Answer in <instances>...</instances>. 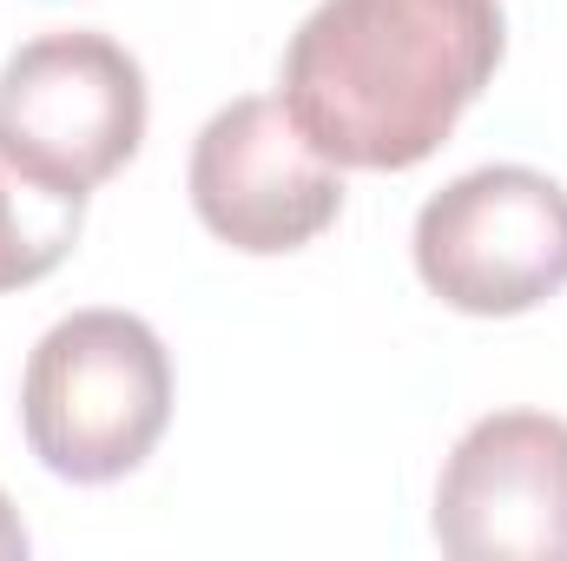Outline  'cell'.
I'll return each instance as SVG.
<instances>
[{"instance_id": "cell-1", "label": "cell", "mask_w": 567, "mask_h": 561, "mask_svg": "<svg viewBox=\"0 0 567 561\" xmlns=\"http://www.w3.org/2000/svg\"><path fill=\"white\" fill-rule=\"evenodd\" d=\"M502 0H317L284 47L278 100L350 172H410L488 93Z\"/></svg>"}, {"instance_id": "cell-2", "label": "cell", "mask_w": 567, "mask_h": 561, "mask_svg": "<svg viewBox=\"0 0 567 561\" xmlns=\"http://www.w3.org/2000/svg\"><path fill=\"white\" fill-rule=\"evenodd\" d=\"M172 422V357L133 310L60 317L20 377V429L60 482H120Z\"/></svg>"}, {"instance_id": "cell-3", "label": "cell", "mask_w": 567, "mask_h": 561, "mask_svg": "<svg viewBox=\"0 0 567 561\" xmlns=\"http://www.w3.org/2000/svg\"><path fill=\"white\" fill-rule=\"evenodd\" d=\"M416 278L462 317H522L567 290V192L535 165H475L416 212Z\"/></svg>"}, {"instance_id": "cell-4", "label": "cell", "mask_w": 567, "mask_h": 561, "mask_svg": "<svg viewBox=\"0 0 567 561\" xmlns=\"http://www.w3.org/2000/svg\"><path fill=\"white\" fill-rule=\"evenodd\" d=\"M145 140V73L140 60L93 33H40L0 67V152L60 185L93 192L106 185Z\"/></svg>"}, {"instance_id": "cell-5", "label": "cell", "mask_w": 567, "mask_h": 561, "mask_svg": "<svg viewBox=\"0 0 567 561\" xmlns=\"http://www.w3.org/2000/svg\"><path fill=\"white\" fill-rule=\"evenodd\" d=\"M185 185L198 225L245 258L303 252L343 212V165L303 140L278 93H245L218 106L192 140Z\"/></svg>"}, {"instance_id": "cell-6", "label": "cell", "mask_w": 567, "mask_h": 561, "mask_svg": "<svg viewBox=\"0 0 567 561\" xmlns=\"http://www.w3.org/2000/svg\"><path fill=\"white\" fill-rule=\"evenodd\" d=\"M435 542L455 561H567V422L482 417L442 462Z\"/></svg>"}, {"instance_id": "cell-7", "label": "cell", "mask_w": 567, "mask_h": 561, "mask_svg": "<svg viewBox=\"0 0 567 561\" xmlns=\"http://www.w3.org/2000/svg\"><path fill=\"white\" fill-rule=\"evenodd\" d=\"M80 225H86L80 192H60L0 152V290H27L47 272H60Z\"/></svg>"}, {"instance_id": "cell-8", "label": "cell", "mask_w": 567, "mask_h": 561, "mask_svg": "<svg viewBox=\"0 0 567 561\" xmlns=\"http://www.w3.org/2000/svg\"><path fill=\"white\" fill-rule=\"evenodd\" d=\"M20 555H27V529H20V516H13V502L0 489V561H20Z\"/></svg>"}]
</instances>
